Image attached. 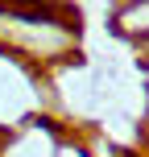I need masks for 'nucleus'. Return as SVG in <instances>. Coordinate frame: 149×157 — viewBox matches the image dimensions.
I'll use <instances>...</instances> for the list:
<instances>
[]
</instances>
